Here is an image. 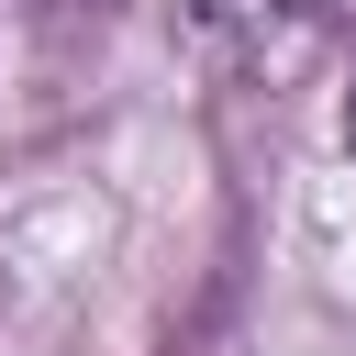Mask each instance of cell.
<instances>
[{
  "instance_id": "cell-1",
  "label": "cell",
  "mask_w": 356,
  "mask_h": 356,
  "mask_svg": "<svg viewBox=\"0 0 356 356\" xmlns=\"http://www.w3.org/2000/svg\"><path fill=\"white\" fill-rule=\"evenodd\" d=\"M178 11H189V33H200L211 67H245V56H267L300 22V0H178Z\"/></svg>"
},
{
  "instance_id": "cell-2",
  "label": "cell",
  "mask_w": 356,
  "mask_h": 356,
  "mask_svg": "<svg viewBox=\"0 0 356 356\" xmlns=\"http://www.w3.org/2000/svg\"><path fill=\"white\" fill-rule=\"evenodd\" d=\"M345 156H356V89H345Z\"/></svg>"
}]
</instances>
